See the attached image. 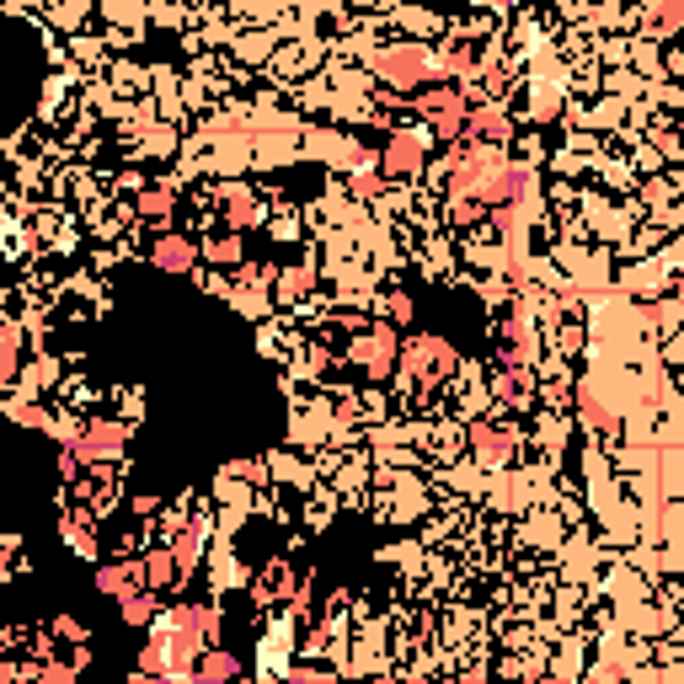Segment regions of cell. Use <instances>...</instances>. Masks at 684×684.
<instances>
[{
	"label": "cell",
	"mask_w": 684,
	"mask_h": 684,
	"mask_svg": "<svg viewBox=\"0 0 684 684\" xmlns=\"http://www.w3.org/2000/svg\"><path fill=\"white\" fill-rule=\"evenodd\" d=\"M428 70H433V59L417 43H396V49L375 54V75H385V86H423Z\"/></svg>",
	"instance_id": "obj_1"
},
{
	"label": "cell",
	"mask_w": 684,
	"mask_h": 684,
	"mask_svg": "<svg viewBox=\"0 0 684 684\" xmlns=\"http://www.w3.org/2000/svg\"><path fill=\"white\" fill-rule=\"evenodd\" d=\"M417 113L433 118V129H439V139H460L465 134V97L449 86H428L423 97H417Z\"/></svg>",
	"instance_id": "obj_2"
},
{
	"label": "cell",
	"mask_w": 684,
	"mask_h": 684,
	"mask_svg": "<svg viewBox=\"0 0 684 684\" xmlns=\"http://www.w3.org/2000/svg\"><path fill=\"white\" fill-rule=\"evenodd\" d=\"M503 161V155H497L492 145H471L455 161V177H449V198H455V204H465V198H471L476 204V188H481V177H487V171Z\"/></svg>",
	"instance_id": "obj_3"
},
{
	"label": "cell",
	"mask_w": 684,
	"mask_h": 684,
	"mask_svg": "<svg viewBox=\"0 0 684 684\" xmlns=\"http://www.w3.org/2000/svg\"><path fill=\"white\" fill-rule=\"evenodd\" d=\"M123 444H129V428L123 423H97L70 439V460H118Z\"/></svg>",
	"instance_id": "obj_4"
},
{
	"label": "cell",
	"mask_w": 684,
	"mask_h": 684,
	"mask_svg": "<svg viewBox=\"0 0 684 684\" xmlns=\"http://www.w3.org/2000/svg\"><path fill=\"white\" fill-rule=\"evenodd\" d=\"M524 188H530V171L524 166H508V161H497L487 177H481V188H476V204H492V209H508L513 198H519Z\"/></svg>",
	"instance_id": "obj_5"
},
{
	"label": "cell",
	"mask_w": 684,
	"mask_h": 684,
	"mask_svg": "<svg viewBox=\"0 0 684 684\" xmlns=\"http://www.w3.org/2000/svg\"><path fill=\"white\" fill-rule=\"evenodd\" d=\"M407 369L417 380H444L449 369H455V348L439 337H423V342H412V353H407Z\"/></svg>",
	"instance_id": "obj_6"
},
{
	"label": "cell",
	"mask_w": 684,
	"mask_h": 684,
	"mask_svg": "<svg viewBox=\"0 0 684 684\" xmlns=\"http://www.w3.org/2000/svg\"><path fill=\"white\" fill-rule=\"evenodd\" d=\"M353 359H359L375 380L391 375V364H396V332L391 326H380V332H369L364 342H353Z\"/></svg>",
	"instance_id": "obj_7"
},
{
	"label": "cell",
	"mask_w": 684,
	"mask_h": 684,
	"mask_svg": "<svg viewBox=\"0 0 684 684\" xmlns=\"http://www.w3.org/2000/svg\"><path fill=\"white\" fill-rule=\"evenodd\" d=\"M417 166H423V139H417V134H396L391 145H385V171H391V177H412Z\"/></svg>",
	"instance_id": "obj_8"
},
{
	"label": "cell",
	"mask_w": 684,
	"mask_h": 684,
	"mask_svg": "<svg viewBox=\"0 0 684 684\" xmlns=\"http://www.w3.org/2000/svg\"><path fill=\"white\" fill-rule=\"evenodd\" d=\"M150 262H155V268H166V273H188L198 262V252H193V241H182V236H161Z\"/></svg>",
	"instance_id": "obj_9"
},
{
	"label": "cell",
	"mask_w": 684,
	"mask_h": 684,
	"mask_svg": "<svg viewBox=\"0 0 684 684\" xmlns=\"http://www.w3.org/2000/svg\"><path fill=\"white\" fill-rule=\"evenodd\" d=\"M578 412H583V423L594 428V433H610L615 428V407L599 396V385H578Z\"/></svg>",
	"instance_id": "obj_10"
},
{
	"label": "cell",
	"mask_w": 684,
	"mask_h": 684,
	"mask_svg": "<svg viewBox=\"0 0 684 684\" xmlns=\"http://www.w3.org/2000/svg\"><path fill=\"white\" fill-rule=\"evenodd\" d=\"M220 204H225V220L236 225V230L257 225V198L246 193V188H225V193H220Z\"/></svg>",
	"instance_id": "obj_11"
},
{
	"label": "cell",
	"mask_w": 684,
	"mask_h": 684,
	"mask_svg": "<svg viewBox=\"0 0 684 684\" xmlns=\"http://www.w3.org/2000/svg\"><path fill=\"white\" fill-rule=\"evenodd\" d=\"M465 129H471L476 139H503L508 118H503V107H476V113H465Z\"/></svg>",
	"instance_id": "obj_12"
},
{
	"label": "cell",
	"mask_w": 684,
	"mask_h": 684,
	"mask_svg": "<svg viewBox=\"0 0 684 684\" xmlns=\"http://www.w3.org/2000/svg\"><path fill=\"white\" fill-rule=\"evenodd\" d=\"M145 578H150V588H177L182 578H188V572L177 567V556H171V551H155L150 567H145Z\"/></svg>",
	"instance_id": "obj_13"
},
{
	"label": "cell",
	"mask_w": 684,
	"mask_h": 684,
	"mask_svg": "<svg viewBox=\"0 0 684 684\" xmlns=\"http://www.w3.org/2000/svg\"><path fill=\"white\" fill-rule=\"evenodd\" d=\"M193 674H198V679H236L241 663L230 658V652H204V658L193 663Z\"/></svg>",
	"instance_id": "obj_14"
},
{
	"label": "cell",
	"mask_w": 684,
	"mask_h": 684,
	"mask_svg": "<svg viewBox=\"0 0 684 684\" xmlns=\"http://www.w3.org/2000/svg\"><path fill=\"white\" fill-rule=\"evenodd\" d=\"M471 439H476V449H481L487 460H508V455H513V433H492L487 423L471 428Z\"/></svg>",
	"instance_id": "obj_15"
},
{
	"label": "cell",
	"mask_w": 684,
	"mask_h": 684,
	"mask_svg": "<svg viewBox=\"0 0 684 684\" xmlns=\"http://www.w3.org/2000/svg\"><path fill=\"white\" fill-rule=\"evenodd\" d=\"M182 620H188V626L204 636V642L214 647V636H220V610H209V604H188V610H177Z\"/></svg>",
	"instance_id": "obj_16"
},
{
	"label": "cell",
	"mask_w": 684,
	"mask_h": 684,
	"mask_svg": "<svg viewBox=\"0 0 684 684\" xmlns=\"http://www.w3.org/2000/svg\"><path fill=\"white\" fill-rule=\"evenodd\" d=\"M300 594V588H294V572L289 567H273L268 578L257 583V599H294Z\"/></svg>",
	"instance_id": "obj_17"
},
{
	"label": "cell",
	"mask_w": 684,
	"mask_h": 684,
	"mask_svg": "<svg viewBox=\"0 0 684 684\" xmlns=\"http://www.w3.org/2000/svg\"><path fill=\"white\" fill-rule=\"evenodd\" d=\"M17 326H0V385H6L11 375H17Z\"/></svg>",
	"instance_id": "obj_18"
},
{
	"label": "cell",
	"mask_w": 684,
	"mask_h": 684,
	"mask_svg": "<svg viewBox=\"0 0 684 684\" xmlns=\"http://www.w3.org/2000/svg\"><path fill=\"white\" fill-rule=\"evenodd\" d=\"M171 556H177L182 572H193V562H198V530H177V540H171Z\"/></svg>",
	"instance_id": "obj_19"
},
{
	"label": "cell",
	"mask_w": 684,
	"mask_h": 684,
	"mask_svg": "<svg viewBox=\"0 0 684 684\" xmlns=\"http://www.w3.org/2000/svg\"><path fill=\"white\" fill-rule=\"evenodd\" d=\"M97 583L107 588V594H134V572L129 567H102Z\"/></svg>",
	"instance_id": "obj_20"
},
{
	"label": "cell",
	"mask_w": 684,
	"mask_h": 684,
	"mask_svg": "<svg viewBox=\"0 0 684 684\" xmlns=\"http://www.w3.org/2000/svg\"><path fill=\"white\" fill-rule=\"evenodd\" d=\"M209 262H220V268H236V262H241V241H236V236L214 241V246H209Z\"/></svg>",
	"instance_id": "obj_21"
},
{
	"label": "cell",
	"mask_w": 684,
	"mask_h": 684,
	"mask_svg": "<svg viewBox=\"0 0 684 684\" xmlns=\"http://www.w3.org/2000/svg\"><path fill=\"white\" fill-rule=\"evenodd\" d=\"M150 615H155L150 594H123V620H150Z\"/></svg>",
	"instance_id": "obj_22"
},
{
	"label": "cell",
	"mask_w": 684,
	"mask_h": 684,
	"mask_svg": "<svg viewBox=\"0 0 684 684\" xmlns=\"http://www.w3.org/2000/svg\"><path fill=\"white\" fill-rule=\"evenodd\" d=\"M166 209H171V193H166V188H155V193L139 198V214H145V220H161Z\"/></svg>",
	"instance_id": "obj_23"
},
{
	"label": "cell",
	"mask_w": 684,
	"mask_h": 684,
	"mask_svg": "<svg viewBox=\"0 0 684 684\" xmlns=\"http://www.w3.org/2000/svg\"><path fill=\"white\" fill-rule=\"evenodd\" d=\"M310 289V273L305 268H289L284 278H278V294H284V300H294V294H305Z\"/></svg>",
	"instance_id": "obj_24"
},
{
	"label": "cell",
	"mask_w": 684,
	"mask_h": 684,
	"mask_svg": "<svg viewBox=\"0 0 684 684\" xmlns=\"http://www.w3.org/2000/svg\"><path fill=\"white\" fill-rule=\"evenodd\" d=\"M684 17V0H663V11H658V33H674Z\"/></svg>",
	"instance_id": "obj_25"
},
{
	"label": "cell",
	"mask_w": 684,
	"mask_h": 684,
	"mask_svg": "<svg viewBox=\"0 0 684 684\" xmlns=\"http://www.w3.org/2000/svg\"><path fill=\"white\" fill-rule=\"evenodd\" d=\"M497 396H503V401L524 396V369H519V375H503V380H497Z\"/></svg>",
	"instance_id": "obj_26"
},
{
	"label": "cell",
	"mask_w": 684,
	"mask_h": 684,
	"mask_svg": "<svg viewBox=\"0 0 684 684\" xmlns=\"http://www.w3.org/2000/svg\"><path fill=\"white\" fill-rule=\"evenodd\" d=\"M17 412V423H27V428H49V412H38V407H11Z\"/></svg>",
	"instance_id": "obj_27"
},
{
	"label": "cell",
	"mask_w": 684,
	"mask_h": 684,
	"mask_svg": "<svg viewBox=\"0 0 684 684\" xmlns=\"http://www.w3.org/2000/svg\"><path fill=\"white\" fill-rule=\"evenodd\" d=\"M353 193H364V198L380 193V177H353Z\"/></svg>",
	"instance_id": "obj_28"
},
{
	"label": "cell",
	"mask_w": 684,
	"mask_h": 684,
	"mask_svg": "<svg viewBox=\"0 0 684 684\" xmlns=\"http://www.w3.org/2000/svg\"><path fill=\"white\" fill-rule=\"evenodd\" d=\"M449 70H460V75H465V70H471V54L455 49V54H449Z\"/></svg>",
	"instance_id": "obj_29"
}]
</instances>
